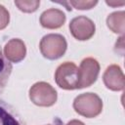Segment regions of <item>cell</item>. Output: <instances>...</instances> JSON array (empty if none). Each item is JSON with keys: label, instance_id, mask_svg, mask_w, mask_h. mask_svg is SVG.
Returning <instances> with one entry per match:
<instances>
[{"label": "cell", "instance_id": "obj_17", "mask_svg": "<svg viewBox=\"0 0 125 125\" xmlns=\"http://www.w3.org/2000/svg\"><path fill=\"white\" fill-rule=\"evenodd\" d=\"M105 3L109 6H112V7H115V6H120V5H123L125 2L124 1H120V2H116V1H105Z\"/></svg>", "mask_w": 125, "mask_h": 125}, {"label": "cell", "instance_id": "obj_9", "mask_svg": "<svg viewBox=\"0 0 125 125\" xmlns=\"http://www.w3.org/2000/svg\"><path fill=\"white\" fill-rule=\"evenodd\" d=\"M66 17L60 9L51 8L44 11L40 16V23L43 27L49 29L60 28L65 22Z\"/></svg>", "mask_w": 125, "mask_h": 125}, {"label": "cell", "instance_id": "obj_10", "mask_svg": "<svg viewBox=\"0 0 125 125\" xmlns=\"http://www.w3.org/2000/svg\"><path fill=\"white\" fill-rule=\"evenodd\" d=\"M0 125H24L18 110L2 99H0Z\"/></svg>", "mask_w": 125, "mask_h": 125}, {"label": "cell", "instance_id": "obj_15", "mask_svg": "<svg viewBox=\"0 0 125 125\" xmlns=\"http://www.w3.org/2000/svg\"><path fill=\"white\" fill-rule=\"evenodd\" d=\"M9 21H10V14L8 10L4 6L0 5V30L7 27Z\"/></svg>", "mask_w": 125, "mask_h": 125}, {"label": "cell", "instance_id": "obj_8", "mask_svg": "<svg viewBox=\"0 0 125 125\" xmlns=\"http://www.w3.org/2000/svg\"><path fill=\"white\" fill-rule=\"evenodd\" d=\"M26 47L22 40L19 38H13L7 42L4 47V56L9 62H20L25 58Z\"/></svg>", "mask_w": 125, "mask_h": 125}, {"label": "cell", "instance_id": "obj_12", "mask_svg": "<svg viewBox=\"0 0 125 125\" xmlns=\"http://www.w3.org/2000/svg\"><path fill=\"white\" fill-rule=\"evenodd\" d=\"M12 63L6 59L0 47V94L3 92L8 83L9 77L12 73Z\"/></svg>", "mask_w": 125, "mask_h": 125}, {"label": "cell", "instance_id": "obj_4", "mask_svg": "<svg viewBox=\"0 0 125 125\" xmlns=\"http://www.w3.org/2000/svg\"><path fill=\"white\" fill-rule=\"evenodd\" d=\"M30 101L39 106H51L58 99L57 91L47 82H37L29 89Z\"/></svg>", "mask_w": 125, "mask_h": 125}, {"label": "cell", "instance_id": "obj_1", "mask_svg": "<svg viewBox=\"0 0 125 125\" xmlns=\"http://www.w3.org/2000/svg\"><path fill=\"white\" fill-rule=\"evenodd\" d=\"M73 108L78 114L87 118H93L102 112L103 101L95 93H84L74 99Z\"/></svg>", "mask_w": 125, "mask_h": 125}, {"label": "cell", "instance_id": "obj_14", "mask_svg": "<svg viewBox=\"0 0 125 125\" xmlns=\"http://www.w3.org/2000/svg\"><path fill=\"white\" fill-rule=\"evenodd\" d=\"M68 6H72L77 10H90L94 8L98 1H85V0H78V1H68Z\"/></svg>", "mask_w": 125, "mask_h": 125}, {"label": "cell", "instance_id": "obj_7", "mask_svg": "<svg viewBox=\"0 0 125 125\" xmlns=\"http://www.w3.org/2000/svg\"><path fill=\"white\" fill-rule=\"evenodd\" d=\"M103 80L105 87L112 91H121L125 86V78L123 71L117 64H111L105 69Z\"/></svg>", "mask_w": 125, "mask_h": 125}, {"label": "cell", "instance_id": "obj_19", "mask_svg": "<svg viewBox=\"0 0 125 125\" xmlns=\"http://www.w3.org/2000/svg\"><path fill=\"white\" fill-rule=\"evenodd\" d=\"M56 121H57V123H55V124H54V125H62V122H61V120H60V119H57V120H56ZM48 125H53V124H48Z\"/></svg>", "mask_w": 125, "mask_h": 125}, {"label": "cell", "instance_id": "obj_6", "mask_svg": "<svg viewBox=\"0 0 125 125\" xmlns=\"http://www.w3.org/2000/svg\"><path fill=\"white\" fill-rule=\"evenodd\" d=\"M79 69L78 89L87 88L93 85L100 73V64L94 58H86L81 63Z\"/></svg>", "mask_w": 125, "mask_h": 125}, {"label": "cell", "instance_id": "obj_3", "mask_svg": "<svg viewBox=\"0 0 125 125\" xmlns=\"http://www.w3.org/2000/svg\"><path fill=\"white\" fill-rule=\"evenodd\" d=\"M55 80L58 86L62 89H78L79 69L75 63L71 62H65L58 66L55 72Z\"/></svg>", "mask_w": 125, "mask_h": 125}, {"label": "cell", "instance_id": "obj_18", "mask_svg": "<svg viewBox=\"0 0 125 125\" xmlns=\"http://www.w3.org/2000/svg\"><path fill=\"white\" fill-rule=\"evenodd\" d=\"M65 125H85L82 121L80 120H77V119H73V120H70L68 123H66Z\"/></svg>", "mask_w": 125, "mask_h": 125}, {"label": "cell", "instance_id": "obj_11", "mask_svg": "<svg viewBox=\"0 0 125 125\" xmlns=\"http://www.w3.org/2000/svg\"><path fill=\"white\" fill-rule=\"evenodd\" d=\"M106 24L112 32L123 35L125 24V13L123 11L111 13L106 19Z\"/></svg>", "mask_w": 125, "mask_h": 125}, {"label": "cell", "instance_id": "obj_2", "mask_svg": "<svg viewBox=\"0 0 125 125\" xmlns=\"http://www.w3.org/2000/svg\"><path fill=\"white\" fill-rule=\"evenodd\" d=\"M67 43L65 38L58 33H50L40 41L39 49L44 58L48 60H57L62 57L66 51Z\"/></svg>", "mask_w": 125, "mask_h": 125}, {"label": "cell", "instance_id": "obj_5", "mask_svg": "<svg viewBox=\"0 0 125 125\" xmlns=\"http://www.w3.org/2000/svg\"><path fill=\"white\" fill-rule=\"evenodd\" d=\"M69 30L75 39L85 41L89 40L95 34L96 26L91 19L85 16H78L70 21Z\"/></svg>", "mask_w": 125, "mask_h": 125}, {"label": "cell", "instance_id": "obj_13", "mask_svg": "<svg viewBox=\"0 0 125 125\" xmlns=\"http://www.w3.org/2000/svg\"><path fill=\"white\" fill-rule=\"evenodd\" d=\"M15 5L24 13H33L35 12L39 5L40 1L38 0H16Z\"/></svg>", "mask_w": 125, "mask_h": 125}, {"label": "cell", "instance_id": "obj_16", "mask_svg": "<svg viewBox=\"0 0 125 125\" xmlns=\"http://www.w3.org/2000/svg\"><path fill=\"white\" fill-rule=\"evenodd\" d=\"M118 49H120L119 54L120 55H123V52H124V36L123 35L117 40V42L115 44V51L117 52Z\"/></svg>", "mask_w": 125, "mask_h": 125}]
</instances>
